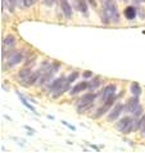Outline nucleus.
<instances>
[{
    "instance_id": "nucleus-16",
    "label": "nucleus",
    "mask_w": 145,
    "mask_h": 153,
    "mask_svg": "<svg viewBox=\"0 0 145 153\" xmlns=\"http://www.w3.org/2000/svg\"><path fill=\"white\" fill-rule=\"evenodd\" d=\"M17 95H18V97H19V99H21V102H22V104H23V105H26V107H27V108L30 109V111L35 112V113L37 114V112L35 111V108H33V107H32V105H31V104H30V103H28V102H27V99H26V98H24V97H23L22 94H21V93H19V91H17Z\"/></svg>"
},
{
    "instance_id": "nucleus-19",
    "label": "nucleus",
    "mask_w": 145,
    "mask_h": 153,
    "mask_svg": "<svg viewBox=\"0 0 145 153\" xmlns=\"http://www.w3.org/2000/svg\"><path fill=\"white\" fill-rule=\"evenodd\" d=\"M31 74H32L31 70H30L28 67H26V68H22V70L19 71V77H21V79H24V80H26V79L28 77V76L31 75Z\"/></svg>"
},
{
    "instance_id": "nucleus-18",
    "label": "nucleus",
    "mask_w": 145,
    "mask_h": 153,
    "mask_svg": "<svg viewBox=\"0 0 145 153\" xmlns=\"http://www.w3.org/2000/svg\"><path fill=\"white\" fill-rule=\"evenodd\" d=\"M14 42H16V37L12 35H8L5 39L3 40V44L5 46H12V45H14Z\"/></svg>"
},
{
    "instance_id": "nucleus-14",
    "label": "nucleus",
    "mask_w": 145,
    "mask_h": 153,
    "mask_svg": "<svg viewBox=\"0 0 145 153\" xmlns=\"http://www.w3.org/2000/svg\"><path fill=\"white\" fill-rule=\"evenodd\" d=\"M89 88V82H86V81H84V82H80V84H77L76 86H73L72 88V90H71V94L72 95H75V94H77V93H80V91H82V90H85V89H87Z\"/></svg>"
},
{
    "instance_id": "nucleus-29",
    "label": "nucleus",
    "mask_w": 145,
    "mask_h": 153,
    "mask_svg": "<svg viewBox=\"0 0 145 153\" xmlns=\"http://www.w3.org/2000/svg\"><path fill=\"white\" fill-rule=\"evenodd\" d=\"M24 129H27V130H30V131H32V133H33V131H35L33 129H31V127H30V126H24Z\"/></svg>"
},
{
    "instance_id": "nucleus-2",
    "label": "nucleus",
    "mask_w": 145,
    "mask_h": 153,
    "mask_svg": "<svg viewBox=\"0 0 145 153\" xmlns=\"http://www.w3.org/2000/svg\"><path fill=\"white\" fill-rule=\"evenodd\" d=\"M114 99H116V95L114 97H112V98H109V99H107L105 102H104V104L101 105L100 108H98L96 109V113L94 114V118H99V117H101L103 114H105L107 112L109 111V108H110V105L113 104V102H114Z\"/></svg>"
},
{
    "instance_id": "nucleus-13",
    "label": "nucleus",
    "mask_w": 145,
    "mask_h": 153,
    "mask_svg": "<svg viewBox=\"0 0 145 153\" xmlns=\"http://www.w3.org/2000/svg\"><path fill=\"white\" fill-rule=\"evenodd\" d=\"M70 85H71V84L68 82V80H66L64 84H63L61 88L57 89V90H55V91L53 93V98H58V97H61V95L63 94V93L68 90V88H70Z\"/></svg>"
},
{
    "instance_id": "nucleus-15",
    "label": "nucleus",
    "mask_w": 145,
    "mask_h": 153,
    "mask_svg": "<svg viewBox=\"0 0 145 153\" xmlns=\"http://www.w3.org/2000/svg\"><path fill=\"white\" fill-rule=\"evenodd\" d=\"M130 90L132 93V95H135V97H139L141 94V86H140L138 82H132L130 86Z\"/></svg>"
},
{
    "instance_id": "nucleus-7",
    "label": "nucleus",
    "mask_w": 145,
    "mask_h": 153,
    "mask_svg": "<svg viewBox=\"0 0 145 153\" xmlns=\"http://www.w3.org/2000/svg\"><path fill=\"white\" fill-rule=\"evenodd\" d=\"M123 108H125V105H123L122 103H118L116 107H114L112 111L109 112V114H108V120H109V121H116V120H117V117L122 113Z\"/></svg>"
},
{
    "instance_id": "nucleus-6",
    "label": "nucleus",
    "mask_w": 145,
    "mask_h": 153,
    "mask_svg": "<svg viewBox=\"0 0 145 153\" xmlns=\"http://www.w3.org/2000/svg\"><path fill=\"white\" fill-rule=\"evenodd\" d=\"M139 105H140L139 104V97L134 95V98H131V99L125 104V111L130 112V113H134V111L139 107Z\"/></svg>"
},
{
    "instance_id": "nucleus-25",
    "label": "nucleus",
    "mask_w": 145,
    "mask_h": 153,
    "mask_svg": "<svg viewBox=\"0 0 145 153\" xmlns=\"http://www.w3.org/2000/svg\"><path fill=\"white\" fill-rule=\"evenodd\" d=\"M92 74H91V71H85L84 72V77L85 79H89V77H91Z\"/></svg>"
},
{
    "instance_id": "nucleus-17",
    "label": "nucleus",
    "mask_w": 145,
    "mask_h": 153,
    "mask_svg": "<svg viewBox=\"0 0 145 153\" xmlns=\"http://www.w3.org/2000/svg\"><path fill=\"white\" fill-rule=\"evenodd\" d=\"M100 77H94L91 81H89V89H90V90H95V89L99 86L100 85Z\"/></svg>"
},
{
    "instance_id": "nucleus-20",
    "label": "nucleus",
    "mask_w": 145,
    "mask_h": 153,
    "mask_svg": "<svg viewBox=\"0 0 145 153\" xmlns=\"http://www.w3.org/2000/svg\"><path fill=\"white\" fill-rule=\"evenodd\" d=\"M77 77H78V72H77V71H73V72H72V74L67 77V80H68V82H70V84H72Z\"/></svg>"
},
{
    "instance_id": "nucleus-8",
    "label": "nucleus",
    "mask_w": 145,
    "mask_h": 153,
    "mask_svg": "<svg viewBox=\"0 0 145 153\" xmlns=\"http://www.w3.org/2000/svg\"><path fill=\"white\" fill-rule=\"evenodd\" d=\"M95 98H96V94H94V93H87V94H85L84 97H81V99L78 100V103H77V107L78 105L92 104V102L95 100Z\"/></svg>"
},
{
    "instance_id": "nucleus-11",
    "label": "nucleus",
    "mask_w": 145,
    "mask_h": 153,
    "mask_svg": "<svg viewBox=\"0 0 145 153\" xmlns=\"http://www.w3.org/2000/svg\"><path fill=\"white\" fill-rule=\"evenodd\" d=\"M61 7H62V10H63V13H64V16L67 17V18L72 17V9H71L70 3H68L67 0H61Z\"/></svg>"
},
{
    "instance_id": "nucleus-32",
    "label": "nucleus",
    "mask_w": 145,
    "mask_h": 153,
    "mask_svg": "<svg viewBox=\"0 0 145 153\" xmlns=\"http://www.w3.org/2000/svg\"><path fill=\"white\" fill-rule=\"evenodd\" d=\"M33 1H37V0H33Z\"/></svg>"
},
{
    "instance_id": "nucleus-21",
    "label": "nucleus",
    "mask_w": 145,
    "mask_h": 153,
    "mask_svg": "<svg viewBox=\"0 0 145 153\" xmlns=\"http://www.w3.org/2000/svg\"><path fill=\"white\" fill-rule=\"evenodd\" d=\"M138 129L141 130V131L145 129V114H143L141 118L139 120V122H138Z\"/></svg>"
},
{
    "instance_id": "nucleus-12",
    "label": "nucleus",
    "mask_w": 145,
    "mask_h": 153,
    "mask_svg": "<svg viewBox=\"0 0 145 153\" xmlns=\"http://www.w3.org/2000/svg\"><path fill=\"white\" fill-rule=\"evenodd\" d=\"M66 80H67V79L64 77V76H62V77H59V79L55 80V81H53V82H52V85H50V91L54 93L55 90H57V89H59L63 84H64Z\"/></svg>"
},
{
    "instance_id": "nucleus-27",
    "label": "nucleus",
    "mask_w": 145,
    "mask_h": 153,
    "mask_svg": "<svg viewBox=\"0 0 145 153\" xmlns=\"http://www.w3.org/2000/svg\"><path fill=\"white\" fill-rule=\"evenodd\" d=\"M42 1H44L46 5H53V4L55 3V0H42Z\"/></svg>"
},
{
    "instance_id": "nucleus-4",
    "label": "nucleus",
    "mask_w": 145,
    "mask_h": 153,
    "mask_svg": "<svg viewBox=\"0 0 145 153\" xmlns=\"http://www.w3.org/2000/svg\"><path fill=\"white\" fill-rule=\"evenodd\" d=\"M134 121L131 117H123L122 120H119L118 122L114 126H116V129L119 130V131H122L123 134H126L127 133V130H129V127L131 125V122Z\"/></svg>"
},
{
    "instance_id": "nucleus-9",
    "label": "nucleus",
    "mask_w": 145,
    "mask_h": 153,
    "mask_svg": "<svg viewBox=\"0 0 145 153\" xmlns=\"http://www.w3.org/2000/svg\"><path fill=\"white\" fill-rule=\"evenodd\" d=\"M75 8L77 10H80L81 13H84V14H86L87 16V3H86V0H75Z\"/></svg>"
},
{
    "instance_id": "nucleus-10",
    "label": "nucleus",
    "mask_w": 145,
    "mask_h": 153,
    "mask_svg": "<svg viewBox=\"0 0 145 153\" xmlns=\"http://www.w3.org/2000/svg\"><path fill=\"white\" fill-rule=\"evenodd\" d=\"M123 14H125V17L129 21H132V19H135L136 14H138V10L134 7H126L125 10H123Z\"/></svg>"
},
{
    "instance_id": "nucleus-24",
    "label": "nucleus",
    "mask_w": 145,
    "mask_h": 153,
    "mask_svg": "<svg viewBox=\"0 0 145 153\" xmlns=\"http://www.w3.org/2000/svg\"><path fill=\"white\" fill-rule=\"evenodd\" d=\"M18 0H8V3H9V8H10V10H13V8L16 7V4Z\"/></svg>"
},
{
    "instance_id": "nucleus-5",
    "label": "nucleus",
    "mask_w": 145,
    "mask_h": 153,
    "mask_svg": "<svg viewBox=\"0 0 145 153\" xmlns=\"http://www.w3.org/2000/svg\"><path fill=\"white\" fill-rule=\"evenodd\" d=\"M116 90H117L116 85H113V84L107 85V86L103 89V91H101V99L105 102L107 99H109V98L114 97V95H116Z\"/></svg>"
},
{
    "instance_id": "nucleus-30",
    "label": "nucleus",
    "mask_w": 145,
    "mask_h": 153,
    "mask_svg": "<svg viewBox=\"0 0 145 153\" xmlns=\"http://www.w3.org/2000/svg\"><path fill=\"white\" fill-rule=\"evenodd\" d=\"M90 147L92 148V149H96V151H99V148H98L96 146H92V144H90Z\"/></svg>"
},
{
    "instance_id": "nucleus-31",
    "label": "nucleus",
    "mask_w": 145,
    "mask_h": 153,
    "mask_svg": "<svg viewBox=\"0 0 145 153\" xmlns=\"http://www.w3.org/2000/svg\"><path fill=\"white\" fill-rule=\"evenodd\" d=\"M135 1H136V3H144L145 0H135Z\"/></svg>"
},
{
    "instance_id": "nucleus-26",
    "label": "nucleus",
    "mask_w": 145,
    "mask_h": 153,
    "mask_svg": "<svg viewBox=\"0 0 145 153\" xmlns=\"http://www.w3.org/2000/svg\"><path fill=\"white\" fill-rule=\"evenodd\" d=\"M62 124H63V125H64V126H67V127H70V129H71V130H75V129H76V127H75V126H72L71 124H68V122H67V121H62Z\"/></svg>"
},
{
    "instance_id": "nucleus-23",
    "label": "nucleus",
    "mask_w": 145,
    "mask_h": 153,
    "mask_svg": "<svg viewBox=\"0 0 145 153\" xmlns=\"http://www.w3.org/2000/svg\"><path fill=\"white\" fill-rule=\"evenodd\" d=\"M21 3H22L24 7H31L35 1H33V0H21Z\"/></svg>"
},
{
    "instance_id": "nucleus-22",
    "label": "nucleus",
    "mask_w": 145,
    "mask_h": 153,
    "mask_svg": "<svg viewBox=\"0 0 145 153\" xmlns=\"http://www.w3.org/2000/svg\"><path fill=\"white\" fill-rule=\"evenodd\" d=\"M141 112H143V108H141V105H139V107L134 111V113H132V114H134V117H135V118H138V117L141 116Z\"/></svg>"
},
{
    "instance_id": "nucleus-28",
    "label": "nucleus",
    "mask_w": 145,
    "mask_h": 153,
    "mask_svg": "<svg viewBox=\"0 0 145 153\" xmlns=\"http://www.w3.org/2000/svg\"><path fill=\"white\" fill-rule=\"evenodd\" d=\"M87 1H89V3H90V4H91V5H92L94 8H95V7H96V1H95V0H87Z\"/></svg>"
},
{
    "instance_id": "nucleus-1",
    "label": "nucleus",
    "mask_w": 145,
    "mask_h": 153,
    "mask_svg": "<svg viewBox=\"0 0 145 153\" xmlns=\"http://www.w3.org/2000/svg\"><path fill=\"white\" fill-rule=\"evenodd\" d=\"M103 12L109 17L110 22L118 23L119 22V13L117 9V4L114 0H104L103 1Z\"/></svg>"
},
{
    "instance_id": "nucleus-3",
    "label": "nucleus",
    "mask_w": 145,
    "mask_h": 153,
    "mask_svg": "<svg viewBox=\"0 0 145 153\" xmlns=\"http://www.w3.org/2000/svg\"><path fill=\"white\" fill-rule=\"evenodd\" d=\"M21 61H22V53L18 52V50H12V52L8 53L7 62H8V66L9 67L16 66L17 63H19Z\"/></svg>"
}]
</instances>
